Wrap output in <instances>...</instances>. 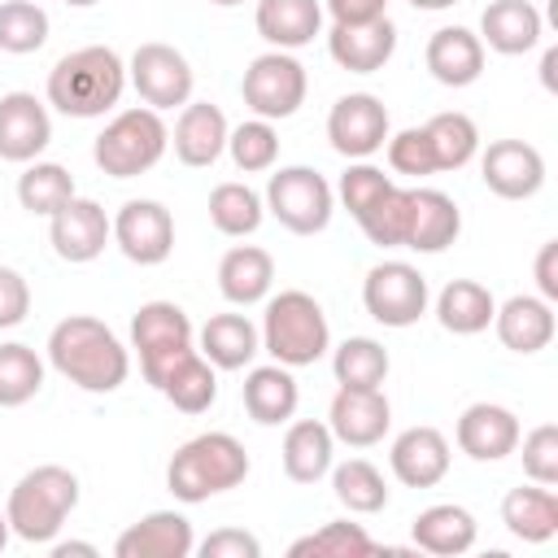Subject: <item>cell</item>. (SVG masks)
<instances>
[{"label":"cell","instance_id":"cell-1","mask_svg":"<svg viewBox=\"0 0 558 558\" xmlns=\"http://www.w3.org/2000/svg\"><path fill=\"white\" fill-rule=\"evenodd\" d=\"M48 362L61 379L83 392H113L131 375V357L122 340L92 314H70L48 336Z\"/></svg>","mask_w":558,"mask_h":558},{"label":"cell","instance_id":"cell-2","mask_svg":"<svg viewBox=\"0 0 558 558\" xmlns=\"http://www.w3.org/2000/svg\"><path fill=\"white\" fill-rule=\"evenodd\" d=\"M122 87H126V65L105 44L74 48L48 70V105L61 109L65 118L109 113L122 100Z\"/></svg>","mask_w":558,"mask_h":558},{"label":"cell","instance_id":"cell-3","mask_svg":"<svg viewBox=\"0 0 558 558\" xmlns=\"http://www.w3.org/2000/svg\"><path fill=\"white\" fill-rule=\"evenodd\" d=\"M248 475V453L231 432H201L187 445L174 449L170 466H166V484L179 501L196 506L209 501L214 493H227L235 484H244Z\"/></svg>","mask_w":558,"mask_h":558},{"label":"cell","instance_id":"cell-4","mask_svg":"<svg viewBox=\"0 0 558 558\" xmlns=\"http://www.w3.org/2000/svg\"><path fill=\"white\" fill-rule=\"evenodd\" d=\"M78 506V475L48 462V466H35L26 471L13 493H9V506H4V519H9V532L31 541V545H48L61 523L70 519V510Z\"/></svg>","mask_w":558,"mask_h":558},{"label":"cell","instance_id":"cell-5","mask_svg":"<svg viewBox=\"0 0 558 558\" xmlns=\"http://www.w3.org/2000/svg\"><path fill=\"white\" fill-rule=\"evenodd\" d=\"M262 349L279 362V366H314L327 349H331V327L323 305L301 292L288 288L279 296L266 301V318H262Z\"/></svg>","mask_w":558,"mask_h":558},{"label":"cell","instance_id":"cell-6","mask_svg":"<svg viewBox=\"0 0 558 558\" xmlns=\"http://www.w3.org/2000/svg\"><path fill=\"white\" fill-rule=\"evenodd\" d=\"M166 144H170V131H166L161 113L148 109V105H140V109H122L96 135L92 157H96V166L109 179H135V174H144V170H153L161 161Z\"/></svg>","mask_w":558,"mask_h":558},{"label":"cell","instance_id":"cell-7","mask_svg":"<svg viewBox=\"0 0 558 558\" xmlns=\"http://www.w3.org/2000/svg\"><path fill=\"white\" fill-rule=\"evenodd\" d=\"M262 201L279 218V227H288L292 235H318L331 222V209H336L331 183L318 170H310V166H283V170H275Z\"/></svg>","mask_w":558,"mask_h":558},{"label":"cell","instance_id":"cell-8","mask_svg":"<svg viewBox=\"0 0 558 558\" xmlns=\"http://www.w3.org/2000/svg\"><path fill=\"white\" fill-rule=\"evenodd\" d=\"M131 349L140 353V371L153 388L170 375V366L192 353V318L174 301H148L131 318Z\"/></svg>","mask_w":558,"mask_h":558},{"label":"cell","instance_id":"cell-9","mask_svg":"<svg viewBox=\"0 0 558 558\" xmlns=\"http://www.w3.org/2000/svg\"><path fill=\"white\" fill-rule=\"evenodd\" d=\"M305 87H310L305 65H301L292 52H279V48L253 57L248 70H244V78H240L244 105H248L257 118H266V122L292 118V113L305 105Z\"/></svg>","mask_w":558,"mask_h":558},{"label":"cell","instance_id":"cell-10","mask_svg":"<svg viewBox=\"0 0 558 558\" xmlns=\"http://www.w3.org/2000/svg\"><path fill=\"white\" fill-rule=\"evenodd\" d=\"M362 305L384 327H414L427 314V279L410 262H379L362 279Z\"/></svg>","mask_w":558,"mask_h":558},{"label":"cell","instance_id":"cell-11","mask_svg":"<svg viewBox=\"0 0 558 558\" xmlns=\"http://www.w3.org/2000/svg\"><path fill=\"white\" fill-rule=\"evenodd\" d=\"M126 74H131V87L140 92V100L148 105V109H183L187 100H192V65H187V57L179 52V48H170V44H140L135 52H131V65H126Z\"/></svg>","mask_w":558,"mask_h":558},{"label":"cell","instance_id":"cell-12","mask_svg":"<svg viewBox=\"0 0 558 558\" xmlns=\"http://www.w3.org/2000/svg\"><path fill=\"white\" fill-rule=\"evenodd\" d=\"M327 140L349 161H366L371 153H379L384 140H388V109H384V100L371 96V92L340 96L331 105V113H327Z\"/></svg>","mask_w":558,"mask_h":558},{"label":"cell","instance_id":"cell-13","mask_svg":"<svg viewBox=\"0 0 558 558\" xmlns=\"http://www.w3.org/2000/svg\"><path fill=\"white\" fill-rule=\"evenodd\" d=\"M48 240H52V253L70 266H83V262H96L105 253V244L113 240V222L105 218V209L87 196H70L52 218H48Z\"/></svg>","mask_w":558,"mask_h":558},{"label":"cell","instance_id":"cell-14","mask_svg":"<svg viewBox=\"0 0 558 558\" xmlns=\"http://www.w3.org/2000/svg\"><path fill=\"white\" fill-rule=\"evenodd\" d=\"M113 244L135 266H161L174 248V218L161 201H126L113 218Z\"/></svg>","mask_w":558,"mask_h":558},{"label":"cell","instance_id":"cell-15","mask_svg":"<svg viewBox=\"0 0 558 558\" xmlns=\"http://www.w3.org/2000/svg\"><path fill=\"white\" fill-rule=\"evenodd\" d=\"M480 179L501 201H527L545 183V157L523 140H493L480 157Z\"/></svg>","mask_w":558,"mask_h":558},{"label":"cell","instance_id":"cell-16","mask_svg":"<svg viewBox=\"0 0 558 558\" xmlns=\"http://www.w3.org/2000/svg\"><path fill=\"white\" fill-rule=\"evenodd\" d=\"M392 423V405L379 388H340L331 397V410H327V427L340 445L349 449H371L384 440Z\"/></svg>","mask_w":558,"mask_h":558},{"label":"cell","instance_id":"cell-17","mask_svg":"<svg viewBox=\"0 0 558 558\" xmlns=\"http://www.w3.org/2000/svg\"><path fill=\"white\" fill-rule=\"evenodd\" d=\"M453 436H458V449L466 458H475V462H501V458H510L519 449V436L523 432H519L514 410H506L497 401H475V405H466L458 414Z\"/></svg>","mask_w":558,"mask_h":558},{"label":"cell","instance_id":"cell-18","mask_svg":"<svg viewBox=\"0 0 558 558\" xmlns=\"http://www.w3.org/2000/svg\"><path fill=\"white\" fill-rule=\"evenodd\" d=\"M52 140V118L44 100L31 92H4L0 96V161H35Z\"/></svg>","mask_w":558,"mask_h":558},{"label":"cell","instance_id":"cell-19","mask_svg":"<svg viewBox=\"0 0 558 558\" xmlns=\"http://www.w3.org/2000/svg\"><path fill=\"white\" fill-rule=\"evenodd\" d=\"M327 52L340 70L349 74H375L388 65V57L397 52V26L384 17H371V22H353V26H331L327 35Z\"/></svg>","mask_w":558,"mask_h":558},{"label":"cell","instance_id":"cell-20","mask_svg":"<svg viewBox=\"0 0 558 558\" xmlns=\"http://www.w3.org/2000/svg\"><path fill=\"white\" fill-rule=\"evenodd\" d=\"M388 466L405 488H436L449 475V440L427 423L405 427L388 449Z\"/></svg>","mask_w":558,"mask_h":558},{"label":"cell","instance_id":"cell-21","mask_svg":"<svg viewBox=\"0 0 558 558\" xmlns=\"http://www.w3.org/2000/svg\"><path fill=\"white\" fill-rule=\"evenodd\" d=\"M192 549H196V536L179 510H153L113 541L118 558H187Z\"/></svg>","mask_w":558,"mask_h":558},{"label":"cell","instance_id":"cell-22","mask_svg":"<svg viewBox=\"0 0 558 558\" xmlns=\"http://www.w3.org/2000/svg\"><path fill=\"white\" fill-rule=\"evenodd\" d=\"M462 231V214L453 196L436 187H410V222H405V244L414 253H445Z\"/></svg>","mask_w":558,"mask_h":558},{"label":"cell","instance_id":"cell-23","mask_svg":"<svg viewBox=\"0 0 558 558\" xmlns=\"http://www.w3.org/2000/svg\"><path fill=\"white\" fill-rule=\"evenodd\" d=\"M227 118H222V109L218 105H209V100H187L183 105V113H179V122H174V135H170V144H174V157L183 161V166H214L218 157H222V148H227Z\"/></svg>","mask_w":558,"mask_h":558},{"label":"cell","instance_id":"cell-24","mask_svg":"<svg viewBox=\"0 0 558 558\" xmlns=\"http://www.w3.org/2000/svg\"><path fill=\"white\" fill-rule=\"evenodd\" d=\"M423 61H427V70H432L436 83H445V87H471L484 74V44L466 26H440V31H432Z\"/></svg>","mask_w":558,"mask_h":558},{"label":"cell","instance_id":"cell-25","mask_svg":"<svg viewBox=\"0 0 558 558\" xmlns=\"http://www.w3.org/2000/svg\"><path fill=\"white\" fill-rule=\"evenodd\" d=\"M493 327L510 353H541L554 340V305L545 296L519 292L493 310Z\"/></svg>","mask_w":558,"mask_h":558},{"label":"cell","instance_id":"cell-26","mask_svg":"<svg viewBox=\"0 0 558 558\" xmlns=\"http://www.w3.org/2000/svg\"><path fill=\"white\" fill-rule=\"evenodd\" d=\"M240 397H244V410H248L253 423L279 427V423H288V418L296 414L301 388H296V379H292V366L270 362V366H253V371L244 375Z\"/></svg>","mask_w":558,"mask_h":558},{"label":"cell","instance_id":"cell-27","mask_svg":"<svg viewBox=\"0 0 558 558\" xmlns=\"http://www.w3.org/2000/svg\"><path fill=\"white\" fill-rule=\"evenodd\" d=\"M283 475L292 484H318L327 471H331V458H336V436L327 423L318 418H296L288 432H283Z\"/></svg>","mask_w":558,"mask_h":558},{"label":"cell","instance_id":"cell-28","mask_svg":"<svg viewBox=\"0 0 558 558\" xmlns=\"http://www.w3.org/2000/svg\"><path fill=\"white\" fill-rule=\"evenodd\" d=\"M275 283V257L257 244H235L218 262V292L231 305H257L270 296Z\"/></svg>","mask_w":558,"mask_h":558},{"label":"cell","instance_id":"cell-29","mask_svg":"<svg viewBox=\"0 0 558 558\" xmlns=\"http://www.w3.org/2000/svg\"><path fill=\"white\" fill-rule=\"evenodd\" d=\"M480 44L501 57H519L541 44V13L527 0H493L480 13Z\"/></svg>","mask_w":558,"mask_h":558},{"label":"cell","instance_id":"cell-30","mask_svg":"<svg viewBox=\"0 0 558 558\" xmlns=\"http://www.w3.org/2000/svg\"><path fill=\"white\" fill-rule=\"evenodd\" d=\"M253 22L270 48L292 52V48H305L323 31V4L318 0H257Z\"/></svg>","mask_w":558,"mask_h":558},{"label":"cell","instance_id":"cell-31","mask_svg":"<svg viewBox=\"0 0 558 558\" xmlns=\"http://www.w3.org/2000/svg\"><path fill=\"white\" fill-rule=\"evenodd\" d=\"M262 353V331L244 314H214L201 327V357L214 371H240Z\"/></svg>","mask_w":558,"mask_h":558},{"label":"cell","instance_id":"cell-32","mask_svg":"<svg viewBox=\"0 0 558 558\" xmlns=\"http://www.w3.org/2000/svg\"><path fill=\"white\" fill-rule=\"evenodd\" d=\"M501 523L514 541H527V545H541L558 532V497L554 488L545 484H532V488H510L501 497Z\"/></svg>","mask_w":558,"mask_h":558},{"label":"cell","instance_id":"cell-33","mask_svg":"<svg viewBox=\"0 0 558 558\" xmlns=\"http://www.w3.org/2000/svg\"><path fill=\"white\" fill-rule=\"evenodd\" d=\"M410 536H414L418 549L440 554V558H453V554H466L475 545V514L466 506L440 501V506H427V510L414 514Z\"/></svg>","mask_w":558,"mask_h":558},{"label":"cell","instance_id":"cell-34","mask_svg":"<svg viewBox=\"0 0 558 558\" xmlns=\"http://www.w3.org/2000/svg\"><path fill=\"white\" fill-rule=\"evenodd\" d=\"M493 310H497L493 292L484 283H475V279H449L440 288V296H436V318L453 336H480V331H488L493 327Z\"/></svg>","mask_w":558,"mask_h":558},{"label":"cell","instance_id":"cell-35","mask_svg":"<svg viewBox=\"0 0 558 558\" xmlns=\"http://www.w3.org/2000/svg\"><path fill=\"white\" fill-rule=\"evenodd\" d=\"M174 410H183V414H205L209 405H214V397H218V375H214V362H205L201 357V349H192V353H183L174 366H170V375L161 379V388H157Z\"/></svg>","mask_w":558,"mask_h":558},{"label":"cell","instance_id":"cell-36","mask_svg":"<svg viewBox=\"0 0 558 558\" xmlns=\"http://www.w3.org/2000/svg\"><path fill=\"white\" fill-rule=\"evenodd\" d=\"M331 493L349 514H379L388 506V484H384L379 466L366 458H349V462L331 466Z\"/></svg>","mask_w":558,"mask_h":558},{"label":"cell","instance_id":"cell-37","mask_svg":"<svg viewBox=\"0 0 558 558\" xmlns=\"http://www.w3.org/2000/svg\"><path fill=\"white\" fill-rule=\"evenodd\" d=\"M70 196H74V174L65 166H57V161H31L17 174V201H22L26 214L52 218Z\"/></svg>","mask_w":558,"mask_h":558},{"label":"cell","instance_id":"cell-38","mask_svg":"<svg viewBox=\"0 0 558 558\" xmlns=\"http://www.w3.org/2000/svg\"><path fill=\"white\" fill-rule=\"evenodd\" d=\"M266 218V201L248 187V183H218L209 192V222L222 231V235H253Z\"/></svg>","mask_w":558,"mask_h":558},{"label":"cell","instance_id":"cell-39","mask_svg":"<svg viewBox=\"0 0 558 558\" xmlns=\"http://www.w3.org/2000/svg\"><path fill=\"white\" fill-rule=\"evenodd\" d=\"M331 371L340 388H379L388 379V349L371 336H349L331 353Z\"/></svg>","mask_w":558,"mask_h":558},{"label":"cell","instance_id":"cell-40","mask_svg":"<svg viewBox=\"0 0 558 558\" xmlns=\"http://www.w3.org/2000/svg\"><path fill=\"white\" fill-rule=\"evenodd\" d=\"M427 140H432V153H436V170H462L475 153H480V131L466 113L449 109V113H436L427 126Z\"/></svg>","mask_w":558,"mask_h":558},{"label":"cell","instance_id":"cell-41","mask_svg":"<svg viewBox=\"0 0 558 558\" xmlns=\"http://www.w3.org/2000/svg\"><path fill=\"white\" fill-rule=\"evenodd\" d=\"M288 554L292 558H366V554H379V545L362 532V523L336 519V523H323L318 532L292 541Z\"/></svg>","mask_w":558,"mask_h":558},{"label":"cell","instance_id":"cell-42","mask_svg":"<svg viewBox=\"0 0 558 558\" xmlns=\"http://www.w3.org/2000/svg\"><path fill=\"white\" fill-rule=\"evenodd\" d=\"M44 388V362L31 344H0V410L26 405Z\"/></svg>","mask_w":558,"mask_h":558},{"label":"cell","instance_id":"cell-43","mask_svg":"<svg viewBox=\"0 0 558 558\" xmlns=\"http://www.w3.org/2000/svg\"><path fill=\"white\" fill-rule=\"evenodd\" d=\"M48 44V13L35 0H0V52L26 57Z\"/></svg>","mask_w":558,"mask_h":558},{"label":"cell","instance_id":"cell-44","mask_svg":"<svg viewBox=\"0 0 558 558\" xmlns=\"http://www.w3.org/2000/svg\"><path fill=\"white\" fill-rule=\"evenodd\" d=\"M227 153H231L235 170L262 174V170H270L275 157H279V135H275V126H270L266 118H248V122H240L235 131H227Z\"/></svg>","mask_w":558,"mask_h":558},{"label":"cell","instance_id":"cell-45","mask_svg":"<svg viewBox=\"0 0 558 558\" xmlns=\"http://www.w3.org/2000/svg\"><path fill=\"white\" fill-rule=\"evenodd\" d=\"M405 222H410V187H397V183L357 218L366 240L379 244V248H401L405 244Z\"/></svg>","mask_w":558,"mask_h":558},{"label":"cell","instance_id":"cell-46","mask_svg":"<svg viewBox=\"0 0 558 558\" xmlns=\"http://www.w3.org/2000/svg\"><path fill=\"white\" fill-rule=\"evenodd\" d=\"M388 187H392V179H388L379 166H371V161H353V166L340 174V187H336V192H340V205H344L353 218H362Z\"/></svg>","mask_w":558,"mask_h":558},{"label":"cell","instance_id":"cell-47","mask_svg":"<svg viewBox=\"0 0 558 558\" xmlns=\"http://www.w3.org/2000/svg\"><path fill=\"white\" fill-rule=\"evenodd\" d=\"M388 166L397 174H414V179L436 174V153H432L427 131L423 126H405V131L388 135Z\"/></svg>","mask_w":558,"mask_h":558},{"label":"cell","instance_id":"cell-48","mask_svg":"<svg viewBox=\"0 0 558 558\" xmlns=\"http://www.w3.org/2000/svg\"><path fill=\"white\" fill-rule=\"evenodd\" d=\"M519 440H523V475L532 484L554 488L558 484V427L554 423H541V427H532Z\"/></svg>","mask_w":558,"mask_h":558},{"label":"cell","instance_id":"cell-49","mask_svg":"<svg viewBox=\"0 0 558 558\" xmlns=\"http://www.w3.org/2000/svg\"><path fill=\"white\" fill-rule=\"evenodd\" d=\"M262 541L244 527H218L201 541V558H257Z\"/></svg>","mask_w":558,"mask_h":558},{"label":"cell","instance_id":"cell-50","mask_svg":"<svg viewBox=\"0 0 558 558\" xmlns=\"http://www.w3.org/2000/svg\"><path fill=\"white\" fill-rule=\"evenodd\" d=\"M26 314H31V283L13 266H0V331L17 327Z\"/></svg>","mask_w":558,"mask_h":558},{"label":"cell","instance_id":"cell-51","mask_svg":"<svg viewBox=\"0 0 558 558\" xmlns=\"http://www.w3.org/2000/svg\"><path fill=\"white\" fill-rule=\"evenodd\" d=\"M384 4H388V0H327V13H331V22L353 26V22L384 17Z\"/></svg>","mask_w":558,"mask_h":558},{"label":"cell","instance_id":"cell-52","mask_svg":"<svg viewBox=\"0 0 558 558\" xmlns=\"http://www.w3.org/2000/svg\"><path fill=\"white\" fill-rule=\"evenodd\" d=\"M536 288L549 305L558 301V240L541 244V253H536Z\"/></svg>","mask_w":558,"mask_h":558},{"label":"cell","instance_id":"cell-53","mask_svg":"<svg viewBox=\"0 0 558 558\" xmlns=\"http://www.w3.org/2000/svg\"><path fill=\"white\" fill-rule=\"evenodd\" d=\"M70 554H96V545H87V541H61V545H52V558H70Z\"/></svg>","mask_w":558,"mask_h":558},{"label":"cell","instance_id":"cell-54","mask_svg":"<svg viewBox=\"0 0 558 558\" xmlns=\"http://www.w3.org/2000/svg\"><path fill=\"white\" fill-rule=\"evenodd\" d=\"M554 65H558V48H545V57H541V83L554 92Z\"/></svg>","mask_w":558,"mask_h":558},{"label":"cell","instance_id":"cell-55","mask_svg":"<svg viewBox=\"0 0 558 558\" xmlns=\"http://www.w3.org/2000/svg\"><path fill=\"white\" fill-rule=\"evenodd\" d=\"M414 9H427V13H436V9H449V4H458V0H410Z\"/></svg>","mask_w":558,"mask_h":558},{"label":"cell","instance_id":"cell-56","mask_svg":"<svg viewBox=\"0 0 558 558\" xmlns=\"http://www.w3.org/2000/svg\"><path fill=\"white\" fill-rule=\"evenodd\" d=\"M4 545H9V519L0 514V549H4Z\"/></svg>","mask_w":558,"mask_h":558},{"label":"cell","instance_id":"cell-57","mask_svg":"<svg viewBox=\"0 0 558 558\" xmlns=\"http://www.w3.org/2000/svg\"><path fill=\"white\" fill-rule=\"evenodd\" d=\"M70 9H92V4H100V0H65Z\"/></svg>","mask_w":558,"mask_h":558},{"label":"cell","instance_id":"cell-58","mask_svg":"<svg viewBox=\"0 0 558 558\" xmlns=\"http://www.w3.org/2000/svg\"><path fill=\"white\" fill-rule=\"evenodd\" d=\"M209 4H218V9H235V4H244V0H209Z\"/></svg>","mask_w":558,"mask_h":558}]
</instances>
